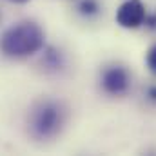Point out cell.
<instances>
[{"mask_svg":"<svg viewBox=\"0 0 156 156\" xmlns=\"http://www.w3.org/2000/svg\"><path fill=\"white\" fill-rule=\"evenodd\" d=\"M9 2H15V4H24V2H29V0H9Z\"/></svg>","mask_w":156,"mask_h":156,"instance_id":"8","label":"cell"},{"mask_svg":"<svg viewBox=\"0 0 156 156\" xmlns=\"http://www.w3.org/2000/svg\"><path fill=\"white\" fill-rule=\"evenodd\" d=\"M44 47V31L35 22H20L11 26L0 37V49L13 58L31 56Z\"/></svg>","mask_w":156,"mask_h":156,"instance_id":"1","label":"cell"},{"mask_svg":"<svg viewBox=\"0 0 156 156\" xmlns=\"http://www.w3.org/2000/svg\"><path fill=\"white\" fill-rule=\"evenodd\" d=\"M62 123H64L62 109H60V105H56L53 102L42 104L33 115V131L42 138L56 134L60 131Z\"/></svg>","mask_w":156,"mask_h":156,"instance_id":"2","label":"cell"},{"mask_svg":"<svg viewBox=\"0 0 156 156\" xmlns=\"http://www.w3.org/2000/svg\"><path fill=\"white\" fill-rule=\"evenodd\" d=\"M147 67L153 75H156V45H153L147 51Z\"/></svg>","mask_w":156,"mask_h":156,"instance_id":"6","label":"cell"},{"mask_svg":"<svg viewBox=\"0 0 156 156\" xmlns=\"http://www.w3.org/2000/svg\"><path fill=\"white\" fill-rule=\"evenodd\" d=\"M102 85L109 94H123L129 89V75L120 66L109 67L102 75Z\"/></svg>","mask_w":156,"mask_h":156,"instance_id":"4","label":"cell"},{"mask_svg":"<svg viewBox=\"0 0 156 156\" xmlns=\"http://www.w3.org/2000/svg\"><path fill=\"white\" fill-rule=\"evenodd\" d=\"M147 13L145 5L140 0H127L123 2L116 11V24L125 29H136L144 24Z\"/></svg>","mask_w":156,"mask_h":156,"instance_id":"3","label":"cell"},{"mask_svg":"<svg viewBox=\"0 0 156 156\" xmlns=\"http://www.w3.org/2000/svg\"><path fill=\"white\" fill-rule=\"evenodd\" d=\"M78 9H80V13H82V15H85V16H93V15H96V13H98L100 5H98V2H96V0H82V2H80V5H78Z\"/></svg>","mask_w":156,"mask_h":156,"instance_id":"5","label":"cell"},{"mask_svg":"<svg viewBox=\"0 0 156 156\" xmlns=\"http://www.w3.org/2000/svg\"><path fill=\"white\" fill-rule=\"evenodd\" d=\"M149 98L153 100V102H156V85H153V87H149Z\"/></svg>","mask_w":156,"mask_h":156,"instance_id":"7","label":"cell"}]
</instances>
